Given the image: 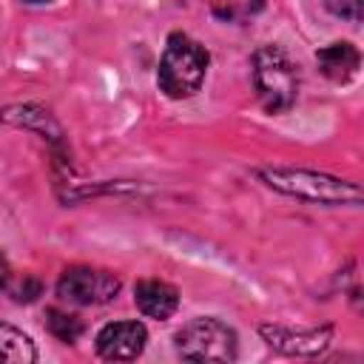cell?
<instances>
[{
	"label": "cell",
	"instance_id": "1",
	"mask_svg": "<svg viewBox=\"0 0 364 364\" xmlns=\"http://www.w3.org/2000/svg\"><path fill=\"white\" fill-rule=\"evenodd\" d=\"M208 71V51L205 46H199L196 40H191L188 34H171L168 46L162 51L159 60V88L171 97V100H185L193 97L202 88Z\"/></svg>",
	"mask_w": 364,
	"mask_h": 364
},
{
	"label": "cell",
	"instance_id": "2",
	"mask_svg": "<svg viewBox=\"0 0 364 364\" xmlns=\"http://www.w3.org/2000/svg\"><path fill=\"white\" fill-rule=\"evenodd\" d=\"M259 176L270 188L290 193L296 199L321 202V205H344V202L358 205L361 202V188L355 182L336 179L327 173L301 171V168H264V171H259Z\"/></svg>",
	"mask_w": 364,
	"mask_h": 364
},
{
	"label": "cell",
	"instance_id": "3",
	"mask_svg": "<svg viewBox=\"0 0 364 364\" xmlns=\"http://www.w3.org/2000/svg\"><path fill=\"white\" fill-rule=\"evenodd\" d=\"M253 85L270 114H284L299 97V68L279 46H262L253 54Z\"/></svg>",
	"mask_w": 364,
	"mask_h": 364
},
{
	"label": "cell",
	"instance_id": "4",
	"mask_svg": "<svg viewBox=\"0 0 364 364\" xmlns=\"http://www.w3.org/2000/svg\"><path fill=\"white\" fill-rule=\"evenodd\" d=\"M176 353L188 361H233L236 358V333L210 316L182 324L176 333Z\"/></svg>",
	"mask_w": 364,
	"mask_h": 364
},
{
	"label": "cell",
	"instance_id": "5",
	"mask_svg": "<svg viewBox=\"0 0 364 364\" xmlns=\"http://www.w3.org/2000/svg\"><path fill=\"white\" fill-rule=\"evenodd\" d=\"M119 293V279L111 270H97V267H68L60 282H57V296L68 304H105Z\"/></svg>",
	"mask_w": 364,
	"mask_h": 364
},
{
	"label": "cell",
	"instance_id": "6",
	"mask_svg": "<svg viewBox=\"0 0 364 364\" xmlns=\"http://www.w3.org/2000/svg\"><path fill=\"white\" fill-rule=\"evenodd\" d=\"M148 333L139 321H114L105 324L97 336V353L108 361H131L145 350Z\"/></svg>",
	"mask_w": 364,
	"mask_h": 364
},
{
	"label": "cell",
	"instance_id": "7",
	"mask_svg": "<svg viewBox=\"0 0 364 364\" xmlns=\"http://www.w3.org/2000/svg\"><path fill=\"white\" fill-rule=\"evenodd\" d=\"M264 341L287 355H316L321 353L327 344H330V336L333 330L330 327H321V330H287V327H276V324H262L259 327Z\"/></svg>",
	"mask_w": 364,
	"mask_h": 364
},
{
	"label": "cell",
	"instance_id": "8",
	"mask_svg": "<svg viewBox=\"0 0 364 364\" xmlns=\"http://www.w3.org/2000/svg\"><path fill=\"white\" fill-rule=\"evenodd\" d=\"M134 301L148 318H171L179 307V290L162 279H142L134 284Z\"/></svg>",
	"mask_w": 364,
	"mask_h": 364
},
{
	"label": "cell",
	"instance_id": "9",
	"mask_svg": "<svg viewBox=\"0 0 364 364\" xmlns=\"http://www.w3.org/2000/svg\"><path fill=\"white\" fill-rule=\"evenodd\" d=\"M316 63L321 68V74L333 82H347L355 77L358 65H361V54L353 43H330L324 48H318Z\"/></svg>",
	"mask_w": 364,
	"mask_h": 364
},
{
	"label": "cell",
	"instance_id": "10",
	"mask_svg": "<svg viewBox=\"0 0 364 364\" xmlns=\"http://www.w3.org/2000/svg\"><path fill=\"white\" fill-rule=\"evenodd\" d=\"M31 361H37L34 341L23 330L0 321V364H31Z\"/></svg>",
	"mask_w": 364,
	"mask_h": 364
},
{
	"label": "cell",
	"instance_id": "11",
	"mask_svg": "<svg viewBox=\"0 0 364 364\" xmlns=\"http://www.w3.org/2000/svg\"><path fill=\"white\" fill-rule=\"evenodd\" d=\"M46 327H48L51 336H57L65 344H71L82 336V321L74 313H65V310H57V307L46 310Z\"/></svg>",
	"mask_w": 364,
	"mask_h": 364
},
{
	"label": "cell",
	"instance_id": "12",
	"mask_svg": "<svg viewBox=\"0 0 364 364\" xmlns=\"http://www.w3.org/2000/svg\"><path fill=\"white\" fill-rule=\"evenodd\" d=\"M324 6L344 20H361L364 14V0H324Z\"/></svg>",
	"mask_w": 364,
	"mask_h": 364
},
{
	"label": "cell",
	"instance_id": "13",
	"mask_svg": "<svg viewBox=\"0 0 364 364\" xmlns=\"http://www.w3.org/2000/svg\"><path fill=\"white\" fill-rule=\"evenodd\" d=\"M9 290H11V296H14L17 301H34V299L40 296L43 284H40V279H34V276H23L17 284H9Z\"/></svg>",
	"mask_w": 364,
	"mask_h": 364
},
{
	"label": "cell",
	"instance_id": "14",
	"mask_svg": "<svg viewBox=\"0 0 364 364\" xmlns=\"http://www.w3.org/2000/svg\"><path fill=\"white\" fill-rule=\"evenodd\" d=\"M9 284H11V267H9L6 253L0 250V290H9Z\"/></svg>",
	"mask_w": 364,
	"mask_h": 364
},
{
	"label": "cell",
	"instance_id": "15",
	"mask_svg": "<svg viewBox=\"0 0 364 364\" xmlns=\"http://www.w3.org/2000/svg\"><path fill=\"white\" fill-rule=\"evenodd\" d=\"M26 3H46V0H26Z\"/></svg>",
	"mask_w": 364,
	"mask_h": 364
}]
</instances>
